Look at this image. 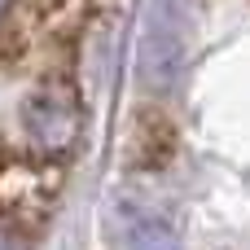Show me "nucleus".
Instances as JSON below:
<instances>
[{
  "label": "nucleus",
  "mask_w": 250,
  "mask_h": 250,
  "mask_svg": "<svg viewBox=\"0 0 250 250\" xmlns=\"http://www.w3.org/2000/svg\"><path fill=\"white\" fill-rule=\"evenodd\" d=\"M18 123H22V136H26V149H31V154L62 163V158L79 145V132H83V101H79V92H75L66 79H44V83H35V88L22 97Z\"/></svg>",
  "instance_id": "obj_1"
},
{
  "label": "nucleus",
  "mask_w": 250,
  "mask_h": 250,
  "mask_svg": "<svg viewBox=\"0 0 250 250\" xmlns=\"http://www.w3.org/2000/svg\"><path fill=\"white\" fill-rule=\"evenodd\" d=\"M101 237L110 250H180L171 220L141 198H110L101 211Z\"/></svg>",
  "instance_id": "obj_2"
},
{
  "label": "nucleus",
  "mask_w": 250,
  "mask_h": 250,
  "mask_svg": "<svg viewBox=\"0 0 250 250\" xmlns=\"http://www.w3.org/2000/svg\"><path fill=\"white\" fill-rule=\"evenodd\" d=\"M57 163L26 154V158H4L0 163V215L26 224L35 215H44L53 207V189H57Z\"/></svg>",
  "instance_id": "obj_3"
},
{
  "label": "nucleus",
  "mask_w": 250,
  "mask_h": 250,
  "mask_svg": "<svg viewBox=\"0 0 250 250\" xmlns=\"http://www.w3.org/2000/svg\"><path fill=\"white\" fill-rule=\"evenodd\" d=\"M176 149V127L163 110H141L132 114L127 127V163L132 167H163Z\"/></svg>",
  "instance_id": "obj_4"
},
{
  "label": "nucleus",
  "mask_w": 250,
  "mask_h": 250,
  "mask_svg": "<svg viewBox=\"0 0 250 250\" xmlns=\"http://www.w3.org/2000/svg\"><path fill=\"white\" fill-rule=\"evenodd\" d=\"M180 62H185V44H180V35H171L167 26H158V22H154V26L145 31L141 57H136V70H141V79H145L154 92H163V88L176 79Z\"/></svg>",
  "instance_id": "obj_5"
},
{
  "label": "nucleus",
  "mask_w": 250,
  "mask_h": 250,
  "mask_svg": "<svg viewBox=\"0 0 250 250\" xmlns=\"http://www.w3.org/2000/svg\"><path fill=\"white\" fill-rule=\"evenodd\" d=\"M0 250H26V237H22V224L0 215Z\"/></svg>",
  "instance_id": "obj_6"
},
{
  "label": "nucleus",
  "mask_w": 250,
  "mask_h": 250,
  "mask_svg": "<svg viewBox=\"0 0 250 250\" xmlns=\"http://www.w3.org/2000/svg\"><path fill=\"white\" fill-rule=\"evenodd\" d=\"M9 9H13V0H0V22L9 18Z\"/></svg>",
  "instance_id": "obj_7"
}]
</instances>
